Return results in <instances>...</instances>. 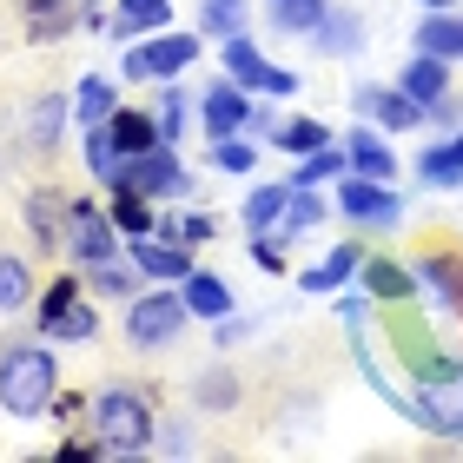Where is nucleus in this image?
I'll return each instance as SVG.
<instances>
[{"label":"nucleus","instance_id":"nucleus-1","mask_svg":"<svg viewBox=\"0 0 463 463\" xmlns=\"http://www.w3.org/2000/svg\"><path fill=\"white\" fill-rule=\"evenodd\" d=\"M60 404V357L47 338L27 345H0V411L14 424H40Z\"/></svg>","mask_w":463,"mask_h":463},{"label":"nucleus","instance_id":"nucleus-2","mask_svg":"<svg viewBox=\"0 0 463 463\" xmlns=\"http://www.w3.org/2000/svg\"><path fill=\"white\" fill-rule=\"evenodd\" d=\"M87 430H93L99 457H139V450H153V444H159V417H153V404H146V391H133V384H107V391H93V404H87Z\"/></svg>","mask_w":463,"mask_h":463},{"label":"nucleus","instance_id":"nucleus-3","mask_svg":"<svg viewBox=\"0 0 463 463\" xmlns=\"http://www.w3.org/2000/svg\"><path fill=\"white\" fill-rule=\"evenodd\" d=\"M417 397H411V424L430 437L463 444V357H417Z\"/></svg>","mask_w":463,"mask_h":463},{"label":"nucleus","instance_id":"nucleus-4","mask_svg":"<svg viewBox=\"0 0 463 463\" xmlns=\"http://www.w3.org/2000/svg\"><path fill=\"white\" fill-rule=\"evenodd\" d=\"M146 146H165L153 113H146V107H113V119L87 126V173L99 185H113L126 165H133V153H146Z\"/></svg>","mask_w":463,"mask_h":463},{"label":"nucleus","instance_id":"nucleus-5","mask_svg":"<svg viewBox=\"0 0 463 463\" xmlns=\"http://www.w3.org/2000/svg\"><path fill=\"white\" fill-rule=\"evenodd\" d=\"M33 325H40V338L47 345H93L99 338V311L87 298V271H60V279L40 291V311H33Z\"/></svg>","mask_w":463,"mask_h":463},{"label":"nucleus","instance_id":"nucleus-6","mask_svg":"<svg viewBox=\"0 0 463 463\" xmlns=\"http://www.w3.org/2000/svg\"><path fill=\"white\" fill-rule=\"evenodd\" d=\"M193 325V305H185L179 285H153L139 298H126V345L133 351H173Z\"/></svg>","mask_w":463,"mask_h":463},{"label":"nucleus","instance_id":"nucleus-7","mask_svg":"<svg viewBox=\"0 0 463 463\" xmlns=\"http://www.w3.org/2000/svg\"><path fill=\"white\" fill-rule=\"evenodd\" d=\"M331 205L357 225V232H397L404 225V199H397V179H364V173H345L331 185Z\"/></svg>","mask_w":463,"mask_h":463},{"label":"nucleus","instance_id":"nucleus-8","mask_svg":"<svg viewBox=\"0 0 463 463\" xmlns=\"http://www.w3.org/2000/svg\"><path fill=\"white\" fill-rule=\"evenodd\" d=\"M60 251L80 265V271H93V265H107L126 251V232L113 225L107 205H93V199H73L67 205V239H60Z\"/></svg>","mask_w":463,"mask_h":463},{"label":"nucleus","instance_id":"nucleus-9","mask_svg":"<svg viewBox=\"0 0 463 463\" xmlns=\"http://www.w3.org/2000/svg\"><path fill=\"white\" fill-rule=\"evenodd\" d=\"M199 60V33H179V27H159V33H146V47H126L119 60V73L126 80H179L185 67Z\"/></svg>","mask_w":463,"mask_h":463},{"label":"nucleus","instance_id":"nucleus-10","mask_svg":"<svg viewBox=\"0 0 463 463\" xmlns=\"http://www.w3.org/2000/svg\"><path fill=\"white\" fill-rule=\"evenodd\" d=\"M219 67L239 80V87H251V93H271V99H291V93H298V73H291V67H271V60L251 47L245 33L219 40Z\"/></svg>","mask_w":463,"mask_h":463},{"label":"nucleus","instance_id":"nucleus-11","mask_svg":"<svg viewBox=\"0 0 463 463\" xmlns=\"http://www.w3.org/2000/svg\"><path fill=\"white\" fill-rule=\"evenodd\" d=\"M351 107H357V119H364V126H377V133H391V139H397V133H417V126L430 119L404 87H377V80H357V87H351Z\"/></svg>","mask_w":463,"mask_h":463},{"label":"nucleus","instance_id":"nucleus-12","mask_svg":"<svg viewBox=\"0 0 463 463\" xmlns=\"http://www.w3.org/2000/svg\"><path fill=\"white\" fill-rule=\"evenodd\" d=\"M113 185H133L146 199H179L193 179H185V165H179V146H146V153H133V165H126Z\"/></svg>","mask_w":463,"mask_h":463},{"label":"nucleus","instance_id":"nucleus-13","mask_svg":"<svg viewBox=\"0 0 463 463\" xmlns=\"http://www.w3.org/2000/svg\"><path fill=\"white\" fill-rule=\"evenodd\" d=\"M73 126V93H33L27 113H20V133H27V159H53L60 139Z\"/></svg>","mask_w":463,"mask_h":463},{"label":"nucleus","instance_id":"nucleus-14","mask_svg":"<svg viewBox=\"0 0 463 463\" xmlns=\"http://www.w3.org/2000/svg\"><path fill=\"white\" fill-rule=\"evenodd\" d=\"M251 87H239V80H213V87L199 93V126H205V139H225V133H245L251 126Z\"/></svg>","mask_w":463,"mask_h":463},{"label":"nucleus","instance_id":"nucleus-15","mask_svg":"<svg viewBox=\"0 0 463 463\" xmlns=\"http://www.w3.org/2000/svg\"><path fill=\"white\" fill-rule=\"evenodd\" d=\"M126 251H133V265H139L146 285H185V279L199 271V265H193V245H185V239H159V232L133 239Z\"/></svg>","mask_w":463,"mask_h":463},{"label":"nucleus","instance_id":"nucleus-16","mask_svg":"<svg viewBox=\"0 0 463 463\" xmlns=\"http://www.w3.org/2000/svg\"><path fill=\"white\" fill-rule=\"evenodd\" d=\"M20 27H27L33 47H53V40H67L80 27V14H87V0H14Z\"/></svg>","mask_w":463,"mask_h":463},{"label":"nucleus","instance_id":"nucleus-17","mask_svg":"<svg viewBox=\"0 0 463 463\" xmlns=\"http://www.w3.org/2000/svg\"><path fill=\"white\" fill-rule=\"evenodd\" d=\"M67 193L60 185H40V193H27V205H20V219H27V232H33V245L40 251H60V239H67Z\"/></svg>","mask_w":463,"mask_h":463},{"label":"nucleus","instance_id":"nucleus-18","mask_svg":"<svg viewBox=\"0 0 463 463\" xmlns=\"http://www.w3.org/2000/svg\"><path fill=\"white\" fill-rule=\"evenodd\" d=\"M345 159H351V173H364V179H397L391 133H377V126H364V119L345 133Z\"/></svg>","mask_w":463,"mask_h":463},{"label":"nucleus","instance_id":"nucleus-19","mask_svg":"<svg viewBox=\"0 0 463 463\" xmlns=\"http://www.w3.org/2000/svg\"><path fill=\"white\" fill-rule=\"evenodd\" d=\"M450 67H457V60H437V53H411L404 60V73H397V87H404L411 99H417V107H437V99H450Z\"/></svg>","mask_w":463,"mask_h":463},{"label":"nucleus","instance_id":"nucleus-20","mask_svg":"<svg viewBox=\"0 0 463 463\" xmlns=\"http://www.w3.org/2000/svg\"><path fill=\"white\" fill-rule=\"evenodd\" d=\"M411 271H417V291H430L444 311H463V259H450V251H424Z\"/></svg>","mask_w":463,"mask_h":463},{"label":"nucleus","instance_id":"nucleus-21","mask_svg":"<svg viewBox=\"0 0 463 463\" xmlns=\"http://www.w3.org/2000/svg\"><path fill=\"white\" fill-rule=\"evenodd\" d=\"M411 47H417V53H437V60H463V14H457V7H424Z\"/></svg>","mask_w":463,"mask_h":463},{"label":"nucleus","instance_id":"nucleus-22","mask_svg":"<svg viewBox=\"0 0 463 463\" xmlns=\"http://www.w3.org/2000/svg\"><path fill=\"white\" fill-rule=\"evenodd\" d=\"M417 179L430 185V193H450V185H463V126L444 139H430V153H417Z\"/></svg>","mask_w":463,"mask_h":463},{"label":"nucleus","instance_id":"nucleus-23","mask_svg":"<svg viewBox=\"0 0 463 463\" xmlns=\"http://www.w3.org/2000/svg\"><path fill=\"white\" fill-rule=\"evenodd\" d=\"M364 259H371L364 245H331V251H325V265L298 271V285H305V291H318V298H325V291H345L357 271H364Z\"/></svg>","mask_w":463,"mask_h":463},{"label":"nucleus","instance_id":"nucleus-24","mask_svg":"<svg viewBox=\"0 0 463 463\" xmlns=\"http://www.w3.org/2000/svg\"><path fill=\"white\" fill-rule=\"evenodd\" d=\"M364 14H351V7H331L325 20H318V33H311V40H318V53H331V60H357V53H364Z\"/></svg>","mask_w":463,"mask_h":463},{"label":"nucleus","instance_id":"nucleus-25","mask_svg":"<svg viewBox=\"0 0 463 463\" xmlns=\"http://www.w3.org/2000/svg\"><path fill=\"white\" fill-rule=\"evenodd\" d=\"M159 27H173V0H119L113 20H107L113 40H146V33H159Z\"/></svg>","mask_w":463,"mask_h":463},{"label":"nucleus","instance_id":"nucleus-26","mask_svg":"<svg viewBox=\"0 0 463 463\" xmlns=\"http://www.w3.org/2000/svg\"><path fill=\"white\" fill-rule=\"evenodd\" d=\"M159 199H146V193H133V185H107V213H113V225L126 232V239H146V232H159V213H153Z\"/></svg>","mask_w":463,"mask_h":463},{"label":"nucleus","instance_id":"nucleus-27","mask_svg":"<svg viewBox=\"0 0 463 463\" xmlns=\"http://www.w3.org/2000/svg\"><path fill=\"white\" fill-rule=\"evenodd\" d=\"M364 291L371 298H384V305H404V298H417V271L411 265H397V259H364Z\"/></svg>","mask_w":463,"mask_h":463},{"label":"nucleus","instance_id":"nucleus-28","mask_svg":"<svg viewBox=\"0 0 463 463\" xmlns=\"http://www.w3.org/2000/svg\"><path fill=\"white\" fill-rule=\"evenodd\" d=\"M193 107H199V99L185 93L179 80H159V93H153V107H146V113H153V126H159V139H165V146H179V133H185V119H193Z\"/></svg>","mask_w":463,"mask_h":463},{"label":"nucleus","instance_id":"nucleus-29","mask_svg":"<svg viewBox=\"0 0 463 463\" xmlns=\"http://www.w3.org/2000/svg\"><path fill=\"white\" fill-rule=\"evenodd\" d=\"M285 213H291V179L285 185H251L245 193V232H285Z\"/></svg>","mask_w":463,"mask_h":463},{"label":"nucleus","instance_id":"nucleus-30","mask_svg":"<svg viewBox=\"0 0 463 463\" xmlns=\"http://www.w3.org/2000/svg\"><path fill=\"white\" fill-rule=\"evenodd\" d=\"M179 291H185V305H193V318H205V325L232 318V285L219 279V271H193Z\"/></svg>","mask_w":463,"mask_h":463},{"label":"nucleus","instance_id":"nucleus-31","mask_svg":"<svg viewBox=\"0 0 463 463\" xmlns=\"http://www.w3.org/2000/svg\"><path fill=\"white\" fill-rule=\"evenodd\" d=\"M271 146H279V153H325V146H338V133H331L325 119H279L271 126Z\"/></svg>","mask_w":463,"mask_h":463},{"label":"nucleus","instance_id":"nucleus-32","mask_svg":"<svg viewBox=\"0 0 463 463\" xmlns=\"http://www.w3.org/2000/svg\"><path fill=\"white\" fill-rule=\"evenodd\" d=\"M87 291H93V298H139V265H133V251L93 265V271H87Z\"/></svg>","mask_w":463,"mask_h":463},{"label":"nucleus","instance_id":"nucleus-33","mask_svg":"<svg viewBox=\"0 0 463 463\" xmlns=\"http://www.w3.org/2000/svg\"><path fill=\"white\" fill-rule=\"evenodd\" d=\"M40 298L33 291V265L20 259V251H0V318H7V311H27Z\"/></svg>","mask_w":463,"mask_h":463},{"label":"nucleus","instance_id":"nucleus-34","mask_svg":"<svg viewBox=\"0 0 463 463\" xmlns=\"http://www.w3.org/2000/svg\"><path fill=\"white\" fill-rule=\"evenodd\" d=\"M113 107H119V87H113L107 73H87V80L73 87V119H80V126H99V119H113Z\"/></svg>","mask_w":463,"mask_h":463},{"label":"nucleus","instance_id":"nucleus-35","mask_svg":"<svg viewBox=\"0 0 463 463\" xmlns=\"http://www.w3.org/2000/svg\"><path fill=\"white\" fill-rule=\"evenodd\" d=\"M325 14H331V0H265L271 33H318Z\"/></svg>","mask_w":463,"mask_h":463},{"label":"nucleus","instance_id":"nucleus-36","mask_svg":"<svg viewBox=\"0 0 463 463\" xmlns=\"http://www.w3.org/2000/svg\"><path fill=\"white\" fill-rule=\"evenodd\" d=\"M338 205H325L318 185H291V213H285V239H298V232H318Z\"/></svg>","mask_w":463,"mask_h":463},{"label":"nucleus","instance_id":"nucleus-37","mask_svg":"<svg viewBox=\"0 0 463 463\" xmlns=\"http://www.w3.org/2000/svg\"><path fill=\"white\" fill-rule=\"evenodd\" d=\"M245 20H251V0H199V33H213V40L245 33Z\"/></svg>","mask_w":463,"mask_h":463},{"label":"nucleus","instance_id":"nucleus-38","mask_svg":"<svg viewBox=\"0 0 463 463\" xmlns=\"http://www.w3.org/2000/svg\"><path fill=\"white\" fill-rule=\"evenodd\" d=\"M345 173H351V159H345V139H338V146H325V153H305L291 185H338Z\"/></svg>","mask_w":463,"mask_h":463},{"label":"nucleus","instance_id":"nucleus-39","mask_svg":"<svg viewBox=\"0 0 463 463\" xmlns=\"http://www.w3.org/2000/svg\"><path fill=\"white\" fill-rule=\"evenodd\" d=\"M193 404H199V411H232V404H239V377H232L225 364L199 371V377H193Z\"/></svg>","mask_w":463,"mask_h":463},{"label":"nucleus","instance_id":"nucleus-40","mask_svg":"<svg viewBox=\"0 0 463 463\" xmlns=\"http://www.w3.org/2000/svg\"><path fill=\"white\" fill-rule=\"evenodd\" d=\"M213 165H219V173H251V165H259V146H251L245 133H225V139H213Z\"/></svg>","mask_w":463,"mask_h":463},{"label":"nucleus","instance_id":"nucleus-41","mask_svg":"<svg viewBox=\"0 0 463 463\" xmlns=\"http://www.w3.org/2000/svg\"><path fill=\"white\" fill-rule=\"evenodd\" d=\"M285 245H291L285 232H251V265L279 279V271H285Z\"/></svg>","mask_w":463,"mask_h":463},{"label":"nucleus","instance_id":"nucleus-42","mask_svg":"<svg viewBox=\"0 0 463 463\" xmlns=\"http://www.w3.org/2000/svg\"><path fill=\"white\" fill-rule=\"evenodd\" d=\"M417 7H463V0H417Z\"/></svg>","mask_w":463,"mask_h":463}]
</instances>
